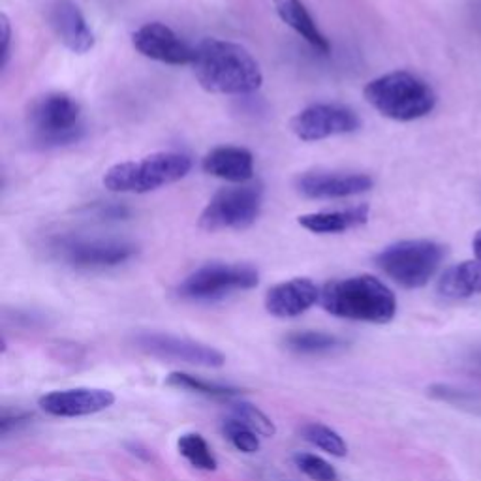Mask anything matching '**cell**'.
Segmentation results:
<instances>
[{
  "label": "cell",
  "instance_id": "obj_1",
  "mask_svg": "<svg viewBox=\"0 0 481 481\" xmlns=\"http://www.w3.org/2000/svg\"><path fill=\"white\" fill-rule=\"evenodd\" d=\"M200 85L215 94H252L264 83L260 64L240 43L205 38L192 60Z\"/></svg>",
  "mask_w": 481,
  "mask_h": 481
},
{
  "label": "cell",
  "instance_id": "obj_2",
  "mask_svg": "<svg viewBox=\"0 0 481 481\" xmlns=\"http://www.w3.org/2000/svg\"><path fill=\"white\" fill-rule=\"evenodd\" d=\"M319 304L331 316L367 324H390L397 314V297L380 279L356 275L327 282Z\"/></svg>",
  "mask_w": 481,
  "mask_h": 481
},
{
  "label": "cell",
  "instance_id": "obj_3",
  "mask_svg": "<svg viewBox=\"0 0 481 481\" xmlns=\"http://www.w3.org/2000/svg\"><path fill=\"white\" fill-rule=\"evenodd\" d=\"M365 100L383 117L410 122L427 117L437 107V92L425 79L415 74L398 70L383 74L363 91Z\"/></svg>",
  "mask_w": 481,
  "mask_h": 481
},
{
  "label": "cell",
  "instance_id": "obj_4",
  "mask_svg": "<svg viewBox=\"0 0 481 481\" xmlns=\"http://www.w3.org/2000/svg\"><path fill=\"white\" fill-rule=\"evenodd\" d=\"M27 128L42 147L70 146L83 138L82 106L67 92H47L28 106Z\"/></svg>",
  "mask_w": 481,
  "mask_h": 481
},
{
  "label": "cell",
  "instance_id": "obj_5",
  "mask_svg": "<svg viewBox=\"0 0 481 481\" xmlns=\"http://www.w3.org/2000/svg\"><path fill=\"white\" fill-rule=\"evenodd\" d=\"M190 170L192 160L183 153H154L138 162L111 166L104 175V186L121 194H147L185 179Z\"/></svg>",
  "mask_w": 481,
  "mask_h": 481
},
{
  "label": "cell",
  "instance_id": "obj_6",
  "mask_svg": "<svg viewBox=\"0 0 481 481\" xmlns=\"http://www.w3.org/2000/svg\"><path fill=\"white\" fill-rule=\"evenodd\" d=\"M446 258V247L429 239H408L383 248L376 258L378 269L406 290H418L437 275Z\"/></svg>",
  "mask_w": 481,
  "mask_h": 481
},
{
  "label": "cell",
  "instance_id": "obj_7",
  "mask_svg": "<svg viewBox=\"0 0 481 481\" xmlns=\"http://www.w3.org/2000/svg\"><path fill=\"white\" fill-rule=\"evenodd\" d=\"M264 203L260 183H245L218 190L200 215V228L207 232L245 230L258 220Z\"/></svg>",
  "mask_w": 481,
  "mask_h": 481
},
{
  "label": "cell",
  "instance_id": "obj_8",
  "mask_svg": "<svg viewBox=\"0 0 481 481\" xmlns=\"http://www.w3.org/2000/svg\"><path fill=\"white\" fill-rule=\"evenodd\" d=\"M260 272L247 264H207L177 286V294L188 301H218L235 292L258 286Z\"/></svg>",
  "mask_w": 481,
  "mask_h": 481
},
{
  "label": "cell",
  "instance_id": "obj_9",
  "mask_svg": "<svg viewBox=\"0 0 481 481\" xmlns=\"http://www.w3.org/2000/svg\"><path fill=\"white\" fill-rule=\"evenodd\" d=\"M57 258L75 269H109L130 262L138 254V247L119 239H87L64 237L55 240Z\"/></svg>",
  "mask_w": 481,
  "mask_h": 481
},
{
  "label": "cell",
  "instance_id": "obj_10",
  "mask_svg": "<svg viewBox=\"0 0 481 481\" xmlns=\"http://www.w3.org/2000/svg\"><path fill=\"white\" fill-rule=\"evenodd\" d=\"M134 344L138 350L143 351V354L158 359L177 361L205 368H220L226 363V356H224L220 350L170 333L143 331L134 336Z\"/></svg>",
  "mask_w": 481,
  "mask_h": 481
},
{
  "label": "cell",
  "instance_id": "obj_11",
  "mask_svg": "<svg viewBox=\"0 0 481 481\" xmlns=\"http://www.w3.org/2000/svg\"><path fill=\"white\" fill-rule=\"evenodd\" d=\"M290 128L301 141H319L358 132L361 119L354 109L341 104H312L299 111L290 121Z\"/></svg>",
  "mask_w": 481,
  "mask_h": 481
},
{
  "label": "cell",
  "instance_id": "obj_12",
  "mask_svg": "<svg viewBox=\"0 0 481 481\" xmlns=\"http://www.w3.org/2000/svg\"><path fill=\"white\" fill-rule=\"evenodd\" d=\"M132 45L143 57L173 67H185L194 60V47H190L173 28L158 21L139 27L132 35Z\"/></svg>",
  "mask_w": 481,
  "mask_h": 481
},
{
  "label": "cell",
  "instance_id": "obj_13",
  "mask_svg": "<svg viewBox=\"0 0 481 481\" xmlns=\"http://www.w3.org/2000/svg\"><path fill=\"white\" fill-rule=\"evenodd\" d=\"M375 185L367 173L343 171H304L297 175L296 190L311 200H339L363 194Z\"/></svg>",
  "mask_w": 481,
  "mask_h": 481
},
{
  "label": "cell",
  "instance_id": "obj_14",
  "mask_svg": "<svg viewBox=\"0 0 481 481\" xmlns=\"http://www.w3.org/2000/svg\"><path fill=\"white\" fill-rule=\"evenodd\" d=\"M115 395L102 388L57 390L40 398V408L53 418H83L114 406Z\"/></svg>",
  "mask_w": 481,
  "mask_h": 481
},
{
  "label": "cell",
  "instance_id": "obj_15",
  "mask_svg": "<svg viewBox=\"0 0 481 481\" xmlns=\"http://www.w3.org/2000/svg\"><path fill=\"white\" fill-rule=\"evenodd\" d=\"M50 23L57 38L72 53L83 55L94 47L92 30L74 0H55L50 8Z\"/></svg>",
  "mask_w": 481,
  "mask_h": 481
},
{
  "label": "cell",
  "instance_id": "obj_16",
  "mask_svg": "<svg viewBox=\"0 0 481 481\" xmlns=\"http://www.w3.org/2000/svg\"><path fill=\"white\" fill-rule=\"evenodd\" d=\"M319 303V290L311 279H292L272 286L265 296V309L271 316L296 318Z\"/></svg>",
  "mask_w": 481,
  "mask_h": 481
},
{
  "label": "cell",
  "instance_id": "obj_17",
  "mask_svg": "<svg viewBox=\"0 0 481 481\" xmlns=\"http://www.w3.org/2000/svg\"><path fill=\"white\" fill-rule=\"evenodd\" d=\"M201 168L213 177L245 185L254 177V156L245 147L222 146L203 156Z\"/></svg>",
  "mask_w": 481,
  "mask_h": 481
},
{
  "label": "cell",
  "instance_id": "obj_18",
  "mask_svg": "<svg viewBox=\"0 0 481 481\" xmlns=\"http://www.w3.org/2000/svg\"><path fill=\"white\" fill-rule=\"evenodd\" d=\"M272 6H275L282 23H286L292 30H296L297 35L304 42H309L318 53H322V55L331 53L329 40L326 38L324 32L318 28L311 12L301 3V0H272Z\"/></svg>",
  "mask_w": 481,
  "mask_h": 481
},
{
  "label": "cell",
  "instance_id": "obj_19",
  "mask_svg": "<svg viewBox=\"0 0 481 481\" xmlns=\"http://www.w3.org/2000/svg\"><path fill=\"white\" fill-rule=\"evenodd\" d=\"M440 297L450 301L469 299L481 294V260H467L446 269L437 284Z\"/></svg>",
  "mask_w": 481,
  "mask_h": 481
},
{
  "label": "cell",
  "instance_id": "obj_20",
  "mask_svg": "<svg viewBox=\"0 0 481 481\" xmlns=\"http://www.w3.org/2000/svg\"><path fill=\"white\" fill-rule=\"evenodd\" d=\"M299 226L318 235L344 233L368 222V205H356L343 211H324L299 217Z\"/></svg>",
  "mask_w": 481,
  "mask_h": 481
},
{
  "label": "cell",
  "instance_id": "obj_21",
  "mask_svg": "<svg viewBox=\"0 0 481 481\" xmlns=\"http://www.w3.org/2000/svg\"><path fill=\"white\" fill-rule=\"evenodd\" d=\"M166 383L171 388L177 390H186L192 393H198L203 397H211V398H220V400H233L243 395V390L226 386V383H218L211 380H203L194 375L175 371L166 378Z\"/></svg>",
  "mask_w": 481,
  "mask_h": 481
},
{
  "label": "cell",
  "instance_id": "obj_22",
  "mask_svg": "<svg viewBox=\"0 0 481 481\" xmlns=\"http://www.w3.org/2000/svg\"><path fill=\"white\" fill-rule=\"evenodd\" d=\"M284 346L303 356L314 354H327L336 348H343L344 341L336 335L326 331H296L284 339Z\"/></svg>",
  "mask_w": 481,
  "mask_h": 481
},
{
  "label": "cell",
  "instance_id": "obj_23",
  "mask_svg": "<svg viewBox=\"0 0 481 481\" xmlns=\"http://www.w3.org/2000/svg\"><path fill=\"white\" fill-rule=\"evenodd\" d=\"M177 450L198 470L215 472L218 469V461L211 446L198 432H185V435H181L177 440Z\"/></svg>",
  "mask_w": 481,
  "mask_h": 481
},
{
  "label": "cell",
  "instance_id": "obj_24",
  "mask_svg": "<svg viewBox=\"0 0 481 481\" xmlns=\"http://www.w3.org/2000/svg\"><path fill=\"white\" fill-rule=\"evenodd\" d=\"M303 438L309 444L316 446L318 450H322L333 457H346L348 455V446L344 438L336 432L335 429L324 425V423H309L304 425L301 430Z\"/></svg>",
  "mask_w": 481,
  "mask_h": 481
},
{
  "label": "cell",
  "instance_id": "obj_25",
  "mask_svg": "<svg viewBox=\"0 0 481 481\" xmlns=\"http://www.w3.org/2000/svg\"><path fill=\"white\" fill-rule=\"evenodd\" d=\"M232 406V414L233 418L240 420L243 423H247L252 430L258 432L260 437L264 438H272L277 435V425L272 422L265 412H262L258 406H254L252 403H247V400H230Z\"/></svg>",
  "mask_w": 481,
  "mask_h": 481
},
{
  "label": "cell",
  "instance_id": "obj_26",
  "mask_svg": "<svg viewBox=\"0 0 481 481\" xmlns=\"http://www.w3.org/2000/svg\"><path fill=\"white\" fill-rule=\"evenodd\" d=\"M224 437L230 440V444L240 453H256L260 452V435L252 430L247 423H243L237 418H230L222 425Z\"/></svg>",
  "mask_w": 481,
  "mask_h": 481
},
{
  "label": "cell",
  "instance_id": "obj_27",
  "mask_svg": "<svg viewBox=\"0 0 481 481\" xmlns=\"http://www.w3.org/2000/svg\"><path fill=\"white\" fill-rule=\"evenodd\" d=\"M294 462L304 476L314 481H339V472L331 467V462L314 453L299 452L294 455Z\"/></svg>",
  "mask_w": 481,
  "mask_h": 481
},
{
  "label": "cell",
  "instance_id": "obj_28",
  "mask_svg": "<svg viewBox=\"0 0 481 481\" xmlns=\"http://www.w3.org/2000/svg\"><path fill=\"white\" fill-rule=\"evenodd\" d=\"M32 420V414L28 412H4L0 418V435L8 437L12 430L20 429L21 425H27Z\"/></svg>",
  "mask_w": 481,
  "mask_h": 481
},
{
  "label": "cell",
  "instance_id": "obj_29",
  "mask_svg": "<svg viewBox=\"0 0 481 481\" xmlns=\"http://www.w3.org/2000/svg\"><path fill=\"white\" fill-rule=\"evenodd\" d=\"M3 42H4V47H3V67H6L8 64V59H10V36H12V32H10V21L6 15H3Z\"/></svg>",
  "mask_w": 481,
  "mask_h": 481
},
{
  "label": "cell",
  "instance_id": "obj_30",
  "mask_svg": "<svg viewBox=\"0 0 481 481\" xmlns=\"http://www.w3.org/2000/svg\"><path fill=\"white\" fill-rule=\"evenodd\" d=\"M128 450H130V453H134V455H138V457H141V459H146V461L151 459L149 450H146V447H141V446H138V444H132L130 447H128Z\"/></svg>",
  "mask_w": 481,
  "mask_h": 481
},
{
  "label": "cell",
  "instance_id": "obj_31",
  "mask_svg": "<svg viewBox=\"0 0 481 481\" xmlns=\"http://www.w3.org/2000/svg\"><path fill=\"white\" fill-rule=\"evenodd\" d=\"M472 250H474V256L476 260H481V230L474 235V240H472Z\"/></svg>",
  "mask_w": 481,
  "mask_h": 481
}]
</instances>
